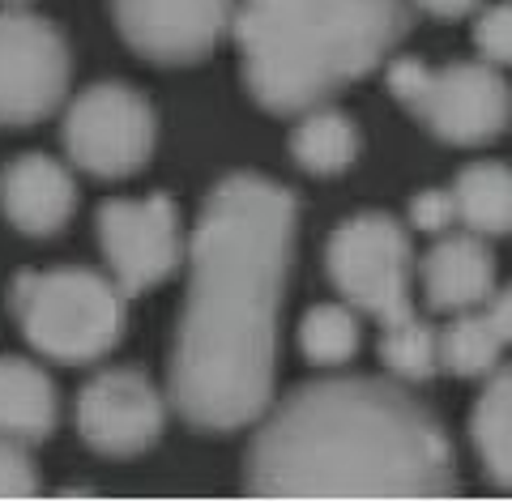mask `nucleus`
Instances as JSON below:
<instances>
[{"label":"nucleus","instance_id":"9","mask_svg":"<svg viewBox=\"0 0 512 503\" xmlns=\"http://www.w3.org/2000/svg\"><path fill=\"white\" fill-rule=\"evenodd\" d=\"M94 231L111 265V282L124 299L167 282L184 261L180 209L167 192L146 201H103L94 214Z\"/></svg>","mask_w":512,"mask_h":503},{"label":"nucleus","instance_id":"3","mask_svg":"<svg viewBox=\"0 0 512 503\" xmlns=\"http://www.w3.org/2000/svg\"><path fill=\"white\" fill-rule=\"evenodd\" d=\"M231 26L248 94L295 116L389 60L410 35V0H239Z\"/></svg>","mask_w":512,"mask_h":503},{"label":"nucleus","instance_id":"22","mask_svg":"<svg viewBox=\"0 0 512 503\" xmlns=\"http://www.w3.org/2000/svg\"><path fill=\"white\" fill-rule=\"evenodd\" d=\"M474 43H478V52H483L487 64L504 69V64L512 60V9L508 5H487L483 13H478Z\"/></svg>","mask_w":512,"mask_h":503},{"label":"nucleus","instance_id":"11","mask_svg":"<svg viewBox=\"0 0 512 503\" xmlns=\"http://www.w3.org/2000/svg\"><path fill=\"white\" fill-rule=\"evenodd\" d=\"M235 0H111L124 43L150 64H197L227 35Z\"/></svg>","mask_w":512,"mask_h":503},{"label":"nucleus","instance_id":"24","mask_svg":"<svg viewBox=\"0 0 512 503\" xmlns=\"http://www.w3.org/2000/svg\"><path fill=\"white\" fill-rule=\"evenodd\" d=\"M414 9L431 13L440 22H457V18H470L474 9H483V0H414Z\"/></svg>","mask_w":512,"mask_h":503},{"label":"nucleus","instance_id":"17","mask_svg":"<svg viewBox=\"0 0 512 503\" xmlns=\"http://www.w3.org/2000/svg\"><path fill=\"white\" fill-rule=\"evenodd\" d=\"M453 218L466 222V231L495 239L512 226V171L504 162H470L453 180Z\"/></svg>","mask_w":512,"mask_h":503},{"label":"nucleus","instance_id":"21","mask_svg":"<svg viewBox=\"0 0 512 503\" xmlns=\"http://www.w3.org/2000/svg\"><path fill=\"white\" fill-rule=\"evenodd\" d=\"M43 491L39 469L22 440L0 435V499H35Z\"/></svg>","mask_w":512,"mask_h":503},{"label":"nucleus","instance_id":"18","mask_svg":"<svg viewBox=\"0 0 512 503\" xmlns=\"http://www.w3.org/2000/svg\"><path fill=\"white\" fill-rule=\"evenodd\" d=\"M470 440L478 461L487 469V482L495 491H508L512 482V376L500 367L491 371L483 393L470 414Z\"/></svg>","mask_w":512,"mask_h":503},{"label":"nucleus","instance_id":"25","mask_svg":"<svg viewBox=\"0 0 512 503\" xmlns=\"http://www.w3.org/2000/svg\"><path fill=\"white\" fill-rule=\"evenodd\" d=\"M5 5H26V0H5Z\"/></svg>","mask_w":512,"mask_h":503},{"label":"nucleus","instance_id":"5","mask_svg":"<svg viewBox=\"0 0 512 503\" xmlns=\"http://www.w3.org/2000/svg\"><path fill=\"white\" fill-rule=\"evenodd\" d=\"M325 269L338 295L363 316H376L380 329L414 320L410 303V235L384 209H359L329 235Z\"/></svg>","mask_w":512,"mask_h":503},{"label":"nucleus","instance_id":"12","mask_svg":"<svg viewBox=\"0 0 512 503\" xmlns=\"http://www.w3.org/2000/svg\"><path fill=\"white\" fill-rule=\"evenodd\" d=\"M77 209V184L52 154H18L0 171V214L13 231L52 239Z\"/></svg>","mask_w":512,"mask_h":503},{"label":"nucleus","instance_id":"7","mask_svg":"<svg viewBox=\"0 0 512 503\" xmlns=\"http://www.w3.org/2000/svg\"><path fill=\"white\" fill-rule=\"evenodd\" d=\"M60 141L86 175L124 180V175H137L150 162L158 120L141 90L124 86V81H99V86L82 90L69 103Z\"/></svg>","mask_w":512,"mask_h":503},{"label":"nucleus","instance_id":"8","mask_svg":"<svg viewBox=\"0 0 512 503\" xmlns=\"http://www.w3.org/2000/svg\"><path fill=\"white\" fill-rule=\"evenodd\" d=\"M73 56L60 30L26 9H0V128L39 124L64 103Z\"/></svg>","mask_w":512,"mask_h":503},{"label":"nucleus","instance_id":"13","mask_svg":"<svg viewBox=\"0 0 512 503\" xmlns=\"http://www.w3.org/2000/svg\"><path fill=\"white\" fill-rule=\"evenodd\" d=\"M423 290L431 312H466L483 307L495 290V256L483 243V235H444L423 261Z\"/></svg>","mask_w":512,"mask_h":503},{"label":"nucleus","instance_id":"10","mask_svg":"<svg viewBox=\"0 0 512 503\" xmlns=\"http://www.w3.org/2000/svg\"><path fill=\"white\" fill-rule=\"evenodd\" d=\"M167 423V405L158 397L146 371L111 367L99 371L82 393H77V435L107 461L141 457L158 444Z\"/></svg>","mask_w":512,"mask_h":503},{"label":"nucleus","instance_id":"14","mask_svg":"<svg viewBox=\"0 0 512 503\" xmlns=\"http://www.w3.org/2000/svg\"><path fill=\"white\" fill-rule=\"evenodd\" d=\"M508 290H491L487 312H453V324L436 337V367H444L457 380H483L500 367V354L508 346L512 316H508Z\"/></svg>","mask_w":512,"mask_h":503},{"label":"nucleus","instance_id":"4","mask_svg":"<svg viewBox=\"0 0 512 503\" xmlns=\"http://www.w3.org/2000/svg\"><path fill=\"white\" fill-rule=\"evenodd\" d=\"M9 307L26 342L64 367L99 363L124 337V295L111 278L82 265L18 273Z\"/></svg>","mask_w":512,"mask_h":503},{"label":"nucleus","instance_id":"6","mask_svg":"<svg viewBox=\"0 0 512 503\" xmlns=\"http://www.w3.org/2000/svg\"><path fill=\"white\" fill-rule=\"evenodd\" d=\"M389 90L444 145H487L508 133V81L487 60L427 69L402 56L389 64Z\"/></svg>","mask_w":512,"mask_h":503},{"label":"nucleus","instance_id":"19","mask_svg":"<svg viewBox=\"0 0 512 503\" xmlns=\"http://www.w3.org/2000/svg\"><path fill=\"white\" fill-rule=\"evenodd\" d=\"M303 359L316 367H342L359 350V320L342 303H316L299 324Z\"/></svg>","mask_w":512,"mask_h":503},{"label":"nucleus","instance_id":"2","mask_svg":"<svg viewBox=\"0 0 512 503\" xmlns=\"http://www.w3.org/2000/svg\"><path fill=\"white\" fill-rule=\"evenodd\" d=\"M248 495L261 499H453V440L402 384L338 376L299 384L252 435Z\"/></svg>","mask_w":512,"mask_h":503},{"label":"nucleus","instance_id":"1","mask_svg":"<svg viewBox=\"0 0 512 503\" xmlns=\"http://www.w3.org/2000/svg\"><path fill=\"white\" fill-rule=\"evenodd\" d=\"M295 231V192L265 175H222L205 197L167 371L171 405L192 431H239L274 401L278 312Z\"/></svg>","mask_w":512,"mask_h":503},{"label":"nucleus","instance_id":"15","mask_svg":"<svg viewBox=\"0 0 512 503\" xmlns=\"http://www.w3.org/2000/svg\"><path fill=\"white\" fill-rule=\"evenodd\" d=\"M60 393L52 376L18 354H0V435L22 444H43L56 431Z\"/></svg>","mask_w":512,"mask_h":503},{"label":"nucleus","instance_id":"16","mask_svg":"<svg viewBox=\"0 0 512 503\" xmlns=\"http://www.w3.org/2000/svg\"><path fill=\"white\" fill-rule=\"evenodd\" d=\"M363 150L359 124L338 107L316 103L303 111V120L291 133V158L308 175H342L355 167V158Z\"/></svg>","mask_w":512,"mask_h":503},{"label":"nucleus","instance_id":"20","mask_svg":"<svg viewBox=\"0 0 512 503\" xmlns=\"http://www.w3.org/2000/svg\"><path fill=\"white\" fill-rule=\"evenodd\" d=\"M380 363L406 384H427L436 376V333L419 316L406 324H393L380 337Z\"/></svg>","mask_w":512,"mask_h":503},{"label":"nucleus","instance_id":"23","mask_svg":"<svg viewBox=\"0 0 512 503\" xmlns=\"http://www.w3.org/2000/svg\"><path fill=\"white\" fill-rule=\"evenodd\" d=\"M410 222L419 226L427 235H444L448 226H453V197L448 192H419V197L410 201Z\"/></svg>","mask_w":512,"mask_h":503}]
</instances>
